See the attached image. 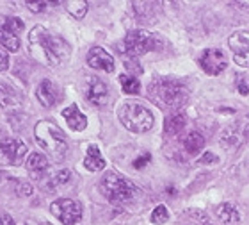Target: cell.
Masks as SVG:
<instances>
[{"instance_id":"cell-1","label":"cell","mask_w":249,"mask_h":225,"mask_svg":"<svg viewBox=\"0 0 249 225\" xmlns=\"http://www.w3.org/2000/svg\"><path fill=\"white\" fill-rule=\"evenodd\" d=\"M29 47L32 56L48 66H61L70 59V54H71V47L64 38L48 31L43 25H36L31 31Z\"/></svg>"},{"instance_id":"cell-2","label":"cell","mask_w":249,"mask_h":225,"mask_svg":"<svg viewBox=\"0 0 249 225\" xmlns=\"http://www.w3.org/2000/svg\"><path fill=\"white\" fill-rule=\"evenodd\" d=\"M148 99L160 109L178 113V109H182L189 100V89L177 81L157 79L148 86Z\"/></svg>"},{"instance_id":"cell-3","label":"cell","mask_w":249,"mask_h":225,"mask_svg":"<svg viewBox=\"0 0 249 225\" xmlns=\"http://www.w3.org/2000/svg\"><path fill=\"white\" fill-rule=\"evenodd\" d=\"M34 136H36V142L50 154L53 161H62L66 157V136H64V132L55 123L48 120L37 122L36 127H34Z\"/></svg>"},{"instance_id":"cell-4","label":"cell","mask_w":249,"mask_h":225,"mask_svg":"<svg viewBox=\"0 0 249 225\" xmlns=\"http://www.w3.org/2000/svg\"><path fill=\"white\" fill-rule=\"evenodd\" d=\"M100 191L105 199L112 204H124L130 202L135 195L139 193V189L130 183L128 179L120 175L118 172H107L100 181Z\"/></svg>"},{"instance_id":"cell-5","label":"cell","mask_w":249,"mask_h":225,"mask_svg":"<svg viewBox=\"0 0 249 225\" xmlns=\"http://www.w3.org/2000/svg\"><path fill=\"white\" fill-rule=\"evenodd\" d=\"M118 118L124 129H128L130 132H135V134L148 132L155 122L150 109H146L144 105L135 104V102H124L123 105H120Z\"/></svg>"},{"instance_id":"cell-6","label":"cell","mask_w":249,"mask_h":225,"mask_svg":"<svg viewBox=\"0 0 249 225\" xmlns=\"http://www.w3.org/2000/svg\"><path fill=\"white\" fill-rule=\"evenodd\" d=\"M160 47V41L155 34H151L148 31H141V29H135V31H130L126 36H124L123 43L120 45V48L123 50L126 56L130 58H139L142 54L150 52V50H155V48Z\"/></svg>"},{"instance_id":"cell-7","label":"cell","mask_w":249,"mask_h":225,"mask_svg":"<svg viewBox=\"0 0 249 225\" xmlns=\"http://www.w3.org/2000/svg\"><path fill=\"white\" fill-rule=\"evenodd\" d=\"M50 211L64 225H75L82 218V205L71 199H57L50 204Z\"/></svg>"},{"instance_id":"cell-8","label":"cell","mask_w":249,"mask_h":225,"mask_svg":"<svg viewBox=\"0 0 249 225\" xmlns=\"http://www.w3.org/2000/svg\"><path fill=\"white\" fill-rule=\"evenodd\" d=\"M84 95L93 105H105L109 100L107 86L96 75H89V77L84 79Z\"/></svg>"},{"instance_id":"cell-9","label":"cell","mask_w":249,"mask_h":225,"mask_svg":"<svg viewBox=\"0 0 249 225\" xmlns=\"http://www.w3.org/2000/svg\"><path fill=\"white\" fill-rule=\"evenodd\" d=\"M228 45L233 54V61L242 68H249V32H235L228 40Z\"/></svg>"},{"instance_id":"cell-10","label":"cell","mask_w":249,"mask_h":225,"mask_svg":"<svg viewBox=\"0 0 249 225\" xmlns=\"http://www.w3.org/2000/svg\"><path fill=\"white\" fill-rule=\"evenodd\" d=\"M199 66L208 75H219L226 68V58L219 48H207L199 58Z\"/></svg>"},{"instance_id":"cell-11","label":"cell","mask_w":249,"mask_h":225,"mask_svg":"<svg viewBox=\"0 0 249 225\" xmlns=\"http://www.w3.org/2000/svg\"><path fill=\"white\" fill-rule=\"evenodd\" d=\"M0 152L4 154V157L11 164H21L25 159L27 145L20 140H15V138H5L0 142Z\"/></svg>"},{"instance_id":"cell-12","label":"cell","mask_w":249,"mask_h":225,"mask_svg":"<svg viewBox=\"0 0 249 225\" xmlns=\"http://www.w3.org/2000/svg\"><path fill=\"white\" fill-rule=\"evenodd\" d=\"M248 131H249V118L237 122L233 125H230L226 131L223 132V142L226 145H231V147H239L246 142L248 138Z\"/></svg>"},{"instance_id":"cell-13","label":"cell","mask_w":249,"mask_h":225,"mask_svg":"<svg viewBox=\"0 0 249 225\" xmlns=\"http://www.w3.org/2000/svg\"><path fill=\"white\" fill-rule=\"evenodd\" d=\"M88 64L91 68L104 70L110 74L114 70V58L102 47H93L88 52Z\"/></svg>"},{"instance_id":"cell-14","label":"cell","mask_w":249,"mask_h":225,"mask_svg":"<svg viewBox=\"0 0 249 225\" xmlns=\"http://www.w3.org/2000/svg\"><path fill=\"white\" fill-rule=\"evenodd\" d=\"M36 97H37V100L45 105V107H52V105H55L57 104V100H59L57 84L52 82V81H48V79L41 81L39 86L36 88Z\"/></svg>"},{"instance_id":"cell-15","label":"cell","mask_w":249,"mask_h":225,"mask_svg":"<svg viewBox=\"0 0 249 225\" xmlns=\"http://www.w3.org/2000/svg\"><path fill=\"white\" fill-rule=\"evenodd\" d=\"M0 107L7 111L21 109V97L13 86L0 82Z\"/></svg>"},{"instance_id":"cell-16","label":"cell","mask_w":249,"mask_h":225,"mask_svg":"<svg viewBox=\"0 0 249 225\" xmlns=\"http://www.w3.org/2000/svg\"><path fill=\"white\" fill-rule=\"evenodd\" d=\"M62 118L66 120V123L70 125L71 131H84L86 127H88V118L78 111V105L77 104H71L70 107L62 111Z\"/></svg>"},{"instance_id":"cell-17","label":"cell","mask_w":249,"mask_h":225,"mask_svg":"<svg viewBox=\"0 0 249 225\" xmlns=\"http://www.w3.org/2000/svg\"><path fill=\"white\" fill-rule=\"evenodd\" d=\"M27 168H29V173H31L32 179H41L48 170V159L43 154H32L29 157V163H27Z\"/></svg>"},{"instance_id":"cell-18","label":"cell","mask_w":249,"mask_h":225,"mask_svg":"<svg viewBox=\"0 0 249 225\" xmlns=\"http://www.w3.org/2000/svg\"><path fill=\"white\" fill-rule=\"evenodd\" d=\"M84 166L88 168L89 172H100V170H104V168L107 166V163H105V159L102 157L100 148L96 147V145H91V147L88 148V156L84 159Z\"/></svg>"},{"instance_id":"cell-19","label":"cell","mask_w":249,"mask_h":225,"mask_svg":"<svg viewBox=\"0 0 249 225\" xmlns=\"http://www.w3.org/2000/svg\"><path fill=\"white\" fill-rule=\"evenodd\" d=\"M187 123V118L183 113H173V115H169L166 118V122H164V134L166 136H177L178 132L182 131L183 127H185Z\"/></svg>"},{"instance_id":"cell-20","label":"cell","mask_w":249,"mask_h":225,"mask_svg":"<svg viewBox=\"0 0 249 225\" xmlns=\"http://www.w3.org/2000/svg\"><path fill=\"white\" fill-rule=\"evenodd\" d=\"M217 216L221 218L224 225H239L240 224V213L237 209V205L224 202L217 207Z\"/></svg>"},{"instance_id":"cell-21","label":"cell","mask_w":249,"mask_h":225,"mask_svg":"<svg viewBox=\"0 0 249 225\" xmlns=\"http://www.w3.org/2000/svg\"><path fill=\"white\" fill-rule=\"evenodd\" d=\"M203 147H205V138H203L201 132L192 131V132H189L185 136V140H183V148H185V152H189V154H197L199 150H203Z\"/></svg>"},{"instance_id":"cell-22","label":"cell","mask_w":249,"mask_h":225,"mask_svg":"<svg viewBox=\"0 0 249 225\" xmlns=\"http://www.w3.org/2000/svg\"><path fill=\"white\" fill-rule=\"evenodd\" d=\"M62 5H66L68 13L75 18H82L88 13V2L86 0H68V2H62Z\"/></svg>"},{"instance_id":"cell-23","label":"cell","mask_w":249,"mask_h":225,"mask_svg":"<svg viewBox=\"0 0 249 225\" xmlns=\"http://www.w3.org/2000/svg\"><path fill=\"white\" fill-rule=\"evenodd\" d=\"M0 43H2L7 50H11V52H16V50L20 48V40H18V36L9 31H5V29H2V27H0Z\"/></svg>"},{"instance_id":"cell-24","label":"cell","mask_w":249,"mask_h":225,"mask_svg":"<svg viewBox=\"0 0 249 225\" xmlns=\"http://www.w3.org/2000/svg\"><path fill=\"white\" fill-rule=\"evenodd\" d=\"M120 82L124 93L128 95H137L141 91V82L132 75H120Z\"/></svg>"},{"instance_id":"cell-25","label":"cell","mask_w":249,"mask_h":225,"mask_svg":"<svg viewBox=\"0 0 249 225\" xmlns=\"http://www.w3.org/2000/svg\"><path fill=\"white\" fill-rule=\"evenodd\" d=\"M169 220V211H167L166 205H157L153 213H151V224L155 225H164L166 222Z\"/></svg>"},{"instance_id":"cell-26","label":"cell","mask_w":249,"mask_h":225,"mask_svg":"<svg viewBox=\"0 0 249 225\" xmlns=\"http://www.w3.org/2000/svg\"><path fill=\"white\" fill-rule=\"evenodd\" d=\"M2 29L16 34V32L23 31V21H21L20 18H16V16H9V18H4V21H2Z\"/></svg>"},{"instance_id":"cell-27","label":"cell","mask_w":249,"mask_h":225,"mask_svg":"<svg viewBox=\"0 0 249 225\" xmlns=\"http://www.w3.org/2000/svg\"><path fill=\"white\" fill-rule=\"evenodd\" d=\"M70 170H61V172H57L55 175H53L50 181H48V188L50 189H53V188H57V186H62V184H66L68 181H70Z\"/></svg>"},{"instance_id":"cell-28","label":"cell","mask_w":249,"mask_h":225,"mask_svg":"<svg viewBox=\"0 0 249 225\" xmlns=\"http://www.w3.org/2000/svg\"><path fill=\"white\" fill-rule=\"evenodd\" d=\"M25 5L29 9H32L34 13H41L48 7V5H62V2H47V0H37V2H25Z\"/></svg>"},{"instance_id":"cell-29","label":"cell","mask_w":249,"mask_h":225,"mask_svg":"<svg viewBox=\"0 0 249 225\" xmlns=\"http://www.w3.org/2000/svg\"><path fill=\"white\" fill-rule=\"evenodd\" d=\"M151 161V156L150 154H142L141 157H137L134 161V168H137V170H141V168H144L148 163Z\"/></svg>"},{"instance_id":"cell-30","label":"cell","mask_w":249,"mask_h":225,"mask_svg":"<svg viewBox=\"0 0 249 225\" xmlns=\"http://www.w3.org/2000/svg\"><path fill=\"white\" fill-rule=\"evenodd\" d=\"M219 161V157L213 154V152H205L201 156V159H199V163L201 164H210V163H217Z\"/></svg>"},{"instance_id":"cell-31","label":"cell","mask_w":249,"mask_h":225,"mask_svg":"<svg viewBox=\"0 0 249 225\" xmlns=\"http://www.w3.org/2000/svg\"><path fill=\"white\" fill-rule=\"evenodd\" d=\"M31 191H32L31 184H27V183H20L18 186H16V193L21 195V197H29Z\"/></svg>"},{"instance_id":"cell-32","label":"cell","mask_w":249,"mask_h":225,"mask_svg":"<svg viewBox=\"0 0 249 225\" xmlns=\"http://www.w3.org/2000/svg\"><path fill=\"white\" fill-rule=\"evenodd\" d=\"M7 68H9V56L0 50V72H4Z\"/></svg>"},{"instance_id":"cell-33","label":"cell","mask_w":249,"mask_h":225,"mask_svg":"<svg viewBox=\"0 0 249 225\" xmlns=\"http://www.w3.org/2000/svg\"><path fill=\"white\" fill-rule=\"evenodd\" d=\"M0 225H15V222L7 213H0Z\"/></svg>"}]
</instances>
